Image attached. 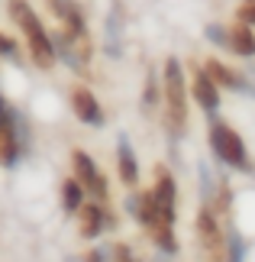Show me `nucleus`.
Masks as SVG:
<instances>
[{"label":"nucleus","instance_id":"nucleus-3","mask_svg":"<svg viewBox=\"0 0 255 262\" xmlns=\"http://www.w3.org/2000/svg\"><path fill=\"white\" fill-rule=\"evenodd\" d=\"M210 146L226 165H236V168H246V146H242V136L236 129H229L226 123H213L210 126Z\"/></svg>","mask_w":255,"mask_h":262},{"label":"nucleus","instance_id":"nucleus-10","mask_svg":"<svg viewBox=\"0 0 255 262\" xmlns=\"http://www.w3.org/2000/svg\"><path fill=\"white\" fill-rule=\"evenodd\" d=\"M107 217L104 210H100V204H81V236H97L100 230H104Z\"/></svg>","mask_w":255,"mask_h":262},{"label":"nucleus","instance_id":"nucleus-4","mask_svg":"<svg viewBox=\"0 0 255 262\" xmlns=\"http://www.w3.org/2000/svg\"><path fill=\"white\" fill-rule=\"evenodd\" d=\"M71 162H75V175H78L81 185H84V191H90L94 201H104L107 198V181L100 178L97 165L90 162V156L87 152H75V156H71Z\"/></svg>","mask_w":255,"mask_h":262},{"label":"nucleus","instance_id":"nucleus-7","mask_svg":"<svg viewBox=\"0 0 255 262\" xmlns=\"http://www.w3.org/2000/svg\"><path fill=\"white\" fill-rule=\"evenodd\" d=\"M217 81L207 75V72H200L197 75V81H194V97H197V104L203 107V110H217L220 107V94H217Z\"/></svg>","mask_w":255,"mask_h":262},{"label":"nucleus","instance_id":"nucleus-2","mask_svg":"<svg viewBox=\"0 0 255 262\" xmlns=\"http://www.w3.org/2000/svg\"><path fill=\"white\" fill-rule=\"evenodd\" d=\"M165 100H168V120L171 129L181 133L188 120V91H184V75H181V62L168 58L165 62Z\"/></svg>","mask_w":255,"mask_h":262},{"label":"nucleus","instance_id":"nucleus-15","mask_svg":"<svg viewBox=\"0 0 255 262\" xmlns=\"http://www.w3.org/2000/svg\"><path fill=\"white\" fill-rule=\"evenodd\" d=\"M81 198H84V185L75 181H65V207L68 210H81Z\"/></svg>","mask_w":255,"mask_h":262},{"label":"nucleus","instance_id":"nucleus-18","mask_svg":"<svg viewBox=\"0 0 255 262\" xmlns=\"http://www.w3.org/2000/svg\"><path fill=\"white\" fill-rule=\"evenodd\" d=\"M0 52H4V55H13V42H10L7 36H0Z\"/></svg>","mask_w":255,"mask_h":262},{"label":"nucleus","instance_id":"nucleus-5","mask_svg":"<svg viewBox=\"0 0 255 262\" xmlns=\"http://www.w3.org/2000/svg\"><path fill=\"white\" fill-rule=\"evenodd\" d=\"M71 107H75V114L84 120L87 126H100L104 123V114H100V104L94 100L87 88H75L71 91Z\"/></svg>","mask_w":255,"mask_h":262},{"label":"nucleus","instance_id":"nucleus-6","mask_svg":"<svg viewBox=\"0 0 255 262\" xmlns=\"http://www.w3.org/2000/svg\"><path fill=\"white\" fill-rule=\"evenodd\" d=\"M175 178L168 175V168H155V191H152V198H155L158 210H165L168 217H175Z\"/></svg>","mask_w":255,"mask_h":262},{"label":"nucleus","instance_id":"nucleus-12","mask_svg":"<svg viewBox=\"0 0 255 262\" xmlns=\"http://www.w3.org/2000/svg\"><path fill=\"white\" fill-rule=\"evenodd\" d=\"M197 230H200V239H203V246L207 249H220V230H217V224H213V217L203 210L200 214V220H197Z\"/></svg>","mask_w":255,"mask_h":262},{"label":"nucleus","instance_id":"nucleus-9","mask_svg":"<svg viewBox=\"0 0 255 262\" xmlns=\"http://www.w3.org/2000/svg\"><path fill=\"white\" fill-rule=\"evenodd\" d=\"M229 49L239 52V55H255V36H252L246 19H239V23L229 29Z\"/></svg>","mask_w":255,"mask_h":262},{"label":"nucleus","instance_id":"nucleus-11","mask_svg":"<svg viewBox=\"0 0 255 262\" xmlns=\"http://www.w3.org/2000/svg\"><path fill=\"white\" fill-rule=\"evenodd\" d=\"M120 178H123L126 185H136V178H139L136 159H132V152H129V143H126V139H120Z\"/></svg>","mask_w":255,"mask_h":262},{"label":"nucleus","instance_id":"nucleus-20","mask_svg":"<svg viewBox=\"0 0 255 262\" xmlns=\"http://www.w3.org/2000/svg\"><path fill=\"white\" fill-rule=\"evenodd\" d=\"M7 123V114H4V104H0V126Z\"/></svg>","mask_w":255,"mask_h":262},{"label":"nucleus","instance_id":"nucleus-17","mask_svg":"<svg viewBox=\"0 0 255 262\" xmlns=\"http://www.w3.org/2000/svg\"><path fill=\"white\" fill-rule=\"evenodd\" d=\"M239 16L246 19V23H255V4H246V7L239 10Z\"/></svg>","mask_w":255,"mask_h":262},{"label":"nucleus","instance_id":"nucleus-19","mask_svg":"<svg viewBox=\"0 0 255 262\" xmlns=\"http://www.w3.org/2000/svg\"><path fill=\"white\" fill-rule=\"evenodd\" d=\"M117 259H129V253H126V246H117V253H113Z\"/></svg>","mask_w":255,"mask_h":262},{"label":"nucleus","instance_id":"nucleus-16","mask_svg":"<svg viewBox=\"0 0 255 262\" xmlns=\"http://www.w3.org/2000/svg\"><path fill=\"white\" fill-rule=\"evenodd\" d=\"M207 36H210V39H217L220 46H229V33H223L220 26H207Z\"/></svg>","mask_w":255,"mask_h":262},{"label":"nucleus","instance_id":"nucleus-14","mask_svg":"<svg viewBox=\"0 0 255 262\" xmlns=\"http://www.w3.org/2000/svg\"><path fill=\"white\" fill-rule=\"evenodd\" d=\"M0 159L10 165L16 159V139H13V129H10V123L0 126Z\"/></svg>","mask_w":255,"mask_h":262},{"label":"nucleus","instance_id":"nucleus-1","mask_svg":"<svg viewBox=\"0 0 255 262\" xmlns=\"http://www.w3.org/2000/svg\"><path fill=\"white\" fill-rule=\"evenodd\" d=\"M10 16L19 23V29L26 33V42H29V55L36 58L39 68H52L55 65V42L49 39V33L42 29L39 16L33 13V7L26 0H10Z\"/></svg>","mask_w":255,"mask_h":262},{"label":"nucleus","instance_id":"nucleus-8","mask_svg":"<svg viewBox=\"0 0 255 262\" xmlns=\"http://www.w3.org/2000/svg\"><path fill=\"white\" fill-rule=\"evenodd\" d=\"M49 7H52V13L65 23V29H78V33H84V16H81L78 4H71V0H49Z\"/></svg>","mask_w":255,"mask_h":262},{"label":"nucleus","instance_id":"nucleus-13","mask_svg":"<svg viewBox=\"0 0 255 262\" xmlns=\"http://www.w3.org/2000/svg\"><path fill=\"white\" fill-rule=\"evenodd\" d=\"M203 68H207V75H210L217 84H223V88H236V84H239V78L233 75V72H226V65H220V62H207Z\"/></svg>","mask_w":255,"mask_h":262}]
</instances>
